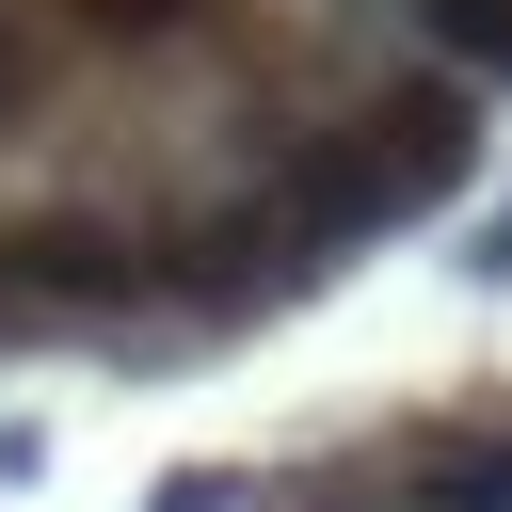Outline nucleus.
<instances>
[{"label": "nucleus", "mask_w": 512, "mask_h": 512, "mask_svg": "<svg viewBox=\"0 0 512 512\" xmlns=\"http://www.w3.org/2000/svg\"><path fill=\"white\" fill-rule=\"evenodd\" d=\"M0 272H16V320L32 336H160V256L144 224L48 192V208H0Z\"/></svg>", "instance_id": "obj_1"}, {"label": "nucleus", "mask_w": 512, "mask_h": 512, "mask_svg": "<svg viewBox=\"0 0 512 512\" xmlns=\"http://www.w3.org/2000/svg\"><path fill=\"white\" fill-rule=\"evenodd\" d=\"M400 480H416V512H512V400L416 416V432H400Z\"/></svg>", "instance_id": "obj_2"}, {"label": "nucleus", "mask_w": 512, "mask_h": 512, "mask_svg": "<svg viewBox=\"0 0 512 512\" xmlns=\"http://www.w3.org/2000/svg\"><path fill=\"white\" fill-rule=\"evenodd\" d=\"M80 16V48H112V64H160V48H224L240 32V0H64Z\"/></svg>", "instance_id": "obj_3"}, {"label": "nucleus", "mask_w": 512, "mask_h": 512, "mask_svg": "<svg viewBox=\"0 0 512 512\" xmlns=\"http://www.w3.org/2000/svg\"><path fill=\"white\" fill-rule=\"evenodd\" d=\"M400 48L464 64L480 96H512V0H400Z\"/></svg>", "instance_id": "obj_4"}, {"label": "nucleus", "mask_w": 512, "mask_h": 512, "mask_svg": "<svg viewBox=\"0 0 512 512\" xmlns=\"http://www.w3.org/2000/svg\"><path fill=\"white\" fill-rule=\"evenodd\" d=\"M288 512H416V480H400V448H368V464H320V480H288Z\"/></svg>", "instance_id": "obj_5"}, {"label": "nucleus", "mask_w": 512, "mask_h": 512, "mask_svg": "<svg viewBox=\"0 0 512 512\" xmlns=\"http://www.w3.org/2000/svg\"><path fill=\"white\" fill-rule=\"evenodd\" d=\"M32 96H48V16L0 0V128H32Z\"/></svg>", "instance_id": "obj_6"}, {"label": "nucleus", "mask_w": 512, "mask_h": 512, "mask_svg": "<svg viewBox=\"0 0 512 512\" xmlns=\"http://www.w3.org/2000/svg\"><path fill=\"white\" fill-rule=\"evenodd\" d=\"M240 496H256V480H240V464H176V480H160V496H144V512H240Z\"/></svg>", "instance_id": "obj_7"}, {"label": "nucleus", "mask_w": 512, "mask_h": 512, "mask_svg": "<svg viewBox=\"0 0 512 512\" xmlns=\"http://www.w3.org/2000/svg\"><path fill=\"white\" fill-rule=\"evenodd\" d=\"M464 272H480V288H512V192H496V224L464 240Z\"/></svg>", "instance_id": "obj_8"}, {"label": "nucleus", "mask_w": 512, "mask_h": 512, "mask_svg": "<svg viewBox=\"0 0 512 512\" xmlns=\"http://www.w3.org/2000/svg\"><path fill=\"white\" fill-rule=\"evenodd\" d=\"M16 336H32V320H16V272H0V352H16Z\"/></svg>", "instance_id": "obj_9"}]
</instances>
